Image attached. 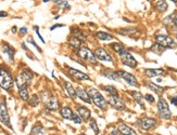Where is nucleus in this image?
I'll return each mask as SVG.
<instances>
[{"label": "nucleus", "instance_id": "obj_31", "mask_svg": "<svg viewBox=\"0 0 177 135\" xmlns=\"http://www.w3.org/2000/svg\"><path fill=\"white\" fill-rule=\"evenodd\" d=\"M119 33L124 36H133L134 34L137 33V29L136 28H123V29H119Z\"/></svg>", "mask_w": 177, "mask_h": 135}, {"label": "nucleus", "instance_id": "obj_1", "mask_svg": "<svg viewBox=\"0 0 177 135\" xmlns=\"http://www.w3.org/2000/svg\"><path fill=\"white\" fill-rule=\"evenodd\" d=\"M88 94H89L90 101H92V103H94L98 108H100V109H102V110L107 109L109 103H108V101L104 98V96L102 95L97 89L90 88L89 90H88Z\"/></svg>", "mask_w": 177, "mask_h": 135}, {"label": "nucleus", "instance_id": "obj_35", "mask_svg": "<svg viewBox=\"0 0 177 135\" xmlns=\"http://www.w3.org/2000/svg\"><path fill=\"white\" fill-rule=\"evenodd\" d=\"M89 125H90V129L94 131L95 134L99 133V127H98V124H97V122H96L95 119H90L89 120Z\"/></svg>", "mask_w": 177, "mask_h": 135}, {"label": "nucleus", "instance_id": "obj_4", "mask_svg": "<svg viewBox=\"0 0 177 135\" xmlns=\"http://www.w3.org/2000/svg\"><path fill=\"white\" fill-rule=\"evenodd\" d=\"M158 112H159V116L163 119H171L172 117V112L169 108V105H167L166 101L164 98H160L158 101Z\"/></svg>", "mask_w": 177, "mask_h": 135}, {"label": "nucleus", "instance_id": "obj_9", "mask_svg": "<svg viewBox=\"0 0 177 135\" xmlns=\"http://www.w3.org/2000/svg\"><path fill=\"white\" fill-rule=\"evenodd\" d=\"M118 75L119 76V78L123 79V80L125 81V82H127L130 86H139L137 79H136V77L134 76L133 74L127 73V71H125V70H118Z\"/></svg>", "mask_w": 177, "mask_h": 135}, {"label": "nucleus", "instance_id": "obj_22", "mask_svg": "<svg viewBox=\"0 0 177 135\" xmlns=\"http://www.w3.org/2000/svg\"><path fill=\"white\" fill-rule=\"evenodd\" d=\"M154 8L157 9V11H159L160 13H163L167 10V3L165 0H154Z\"/></svg>", "mask_w": 177, "mask_h": 135}, {"label": "nucleus", "instance_id": "obj_48", "mask_svg": "<svg viewBox=\"0 0 177 135\" xmlns=\"http://www.w3.org/2000/svg\"><path fill=\"white\" fill-rule=\"evenodd\" d=\"M22 48H23L24 50H25V51H27V48L25 47V43H22Z\"/></svg>", "mask_w": 177, "mask_h": 135}, {"label": "nucleus", "instance_id": "obj_51", "mask_svg": "<svg viewBox=\"0 0 177 135\" xmlns=\"http://www.w3.org/2000/svg\"><path fill=\"white\" fill-rule=\"evenodd\" d=\"M82 135H86V134H82Z\"/></svg>", "mask_w": 177, "mask_h": 135}, {"label": "nucleus", "instance_id": "obj_19", "mask_svg": "<svg viewBox=\"0 0 177 135\" xmlns=\"http://www.w3.org/2000/svg\"><path fill=\"white\" fill-rule=\"evenodd\" d=\"M19 76H20L21 78H22L26 83H27V86H28V84H30V82H32L33 77H34V76H33V73H32V71H30V69H27V68L23 69V70L21 71V74L19 75Z\"/></svg>", "mask_w": 177, "mask_h": 135}, {"label": "nucleus", "instance_id": "obj_46", "mask_svg": "<svg viewBox=\"0 0 177 135\" xmlns=\"http://www.w3.org/2000/svg\"><path fill=\"white\" fill-rule=\"evenodd\" d=\"M109 135H119V131L118 130H112Z\"/></svg>", "mask_w": 177, "mask_h": 135}, {"label": "nucleus", "instance_id": "obj_10", "mask_svg": "<svg viewBox=\"0 0 177 135\" xmlns=\"http://www.w3.org/2000/svg\"><path fill=\"white\" fill-rule=\"evenodd\" d=\"M108 103L113 108H115L116 110H119V112H122V110H124L126 108V105H125V103H124V101L122 100L119 95H116V96L110 95Z\"/></svg>", "mask_w": 177, "mask_h": 135}, {"label": "nucleus", "instance_id": "obj_17", "mask_svg": "<svg viewBox=\"0 0 177 135\" xmlns=\"http://www.w3.org/2000/svg\"><path fill=\"white\" fill-rule=\"evenodd\" d=\"M76 94H77V97H80L83 102L87 103V104H90V103H91L90 97H89V94H88V92H86L83 88H80H80L76 89Z\"/></svg>", "mask_w": 177, "mask_h": 135}, {"label": "nucleus", "instance_id": "obj_38", "mask_svg": "<svg viewBox=\"0 0 177 135\" xmlns=\"http://www.w3.org/2000/svg\"><path fill=\"white\" fill-rule=\"evenodd\" d=\"M58 8H69V3L63 0H60L58 2Z\"/></svg>", "mask_w": 177, "mask_h": 135}, {"label": "nucleus", "instance_id": "obj_47", "mask_svg": "<svg viewBox=\"0 0 177 135\" xmlns=\"http://www.w3.org/2000/svg\"><path fill=\"white\" fill-rule=\"evenodd\" d=\"M12 33H13V34H15L16 33V30H18V28H16V26H14V27H12Z\"/></svg>", "mask_w": 177, "mask_h": 135}, {"label": "nucleus", "instance_id": "obj_6", "mask_svg": "<svg viewBox=\"0 0 177 135\" xmlns=\"http://www.w3.org/2000/svg\"><path fill=\"white\" fill-rule=\"evenodd\" d=\"M119 59H121V62L123 63L124 65L130 67V68H136L138 65V63L135 60V57H134L130 52L126 51V50L119 54Z\"/></svg>", "mask_w": 177, "mask_h": 135}, {"label": "nucleus", "instance_id": "obj_43", "mask_svg": "<svg viewBox=\"0 0 177 135\" xmlns=\"http://www.w3.org/2000/svg\"><path fill=\"white\" fill-rule=\"evenodd\" d=\"M8 16V13L6 11H0V18H7Z\"/></svg>", "mask_w": 177, "mask_h": 135}, {"label": "nucleus", "instance_id": "obj_44", "mask_svg": "<svg viewBox=\"0 0 177 135\" xmlns=\"http://www.w3.org/2000/svg\"><path fill=\"white\" fill-rule=\"evenodd\" d=\"M59 27H63V25H60V24H57V25H53L51 28H50V30H54L56 28H59Z\"/></svg>", "mask_w": 177, "mask_h": 135}, {"label": "nucleus", "instance_id": "obj_28", "mask_svg": "<svg viewBox=\"0 0 177 135\" xmlns=\"http://www.w3.org/2000/svg\"><path fill=\"white\" fill-rule=\"evenodd\" d=\"M147 86H149L150 90H152L153 92L158 93V94H162V93L164 92V89L162 88V86H158V84H155V83H153V82H148Z\"/></svg>", "mask_w": 177, "mask_h": 135}, {"label": "nucleus", "instance_id": "obj_37", "mask_svg": "<svg viewBox=\"0 0 177 135\" xmlns=\"http://www.w3.org/2000/svg\"><path fill=\"white\" fill-rule=\"evenodd\" d=\"M27 42H28V43H30V44H33V45H34V47H35L36 49H37V50H38V51H39V52H41V49H40V48L38 47L37 44H36V42L34 41V39H33L32 37H30V38H28V39H27Z\"/></svg>", "mask_w": 177, "mask_h": 135}, {"label": "nucleus", "instance_id": "obj_7", "mask_svg": "<svg viewBox=\"0 0 177 135\" xmlns=\"http://www.w3.org/2000/svg\"><path fill=\"white\" fill-rule=\"evenodd\" d=\"M138 127H140L143 131H149V130L153 129L157 124V120L154 118H149V117H145L141 118L137 121Z\"/></svg>", "mask_w": 177, "mask_h": 135}, {"label": "nucleus", "instance_id": "obj_41", "mask_svg": "<svg viewBox=\"0 0 177 135\" xmlns=\"http://www.w3.org/2000/svg\"><path fill=\"white\" fill-rule=\"evenodd\" d=\"M171 103H172L173 105L177 106V95L173 96V97H171Z\"/></svg>", "mask_w": 177, "mask_h": 135}, {"label": "nucleus", "instance_id": "obj_14", "mask_svg": "<svg viewBox=\"0 0 177 135\" xmlns=\"http://www.w3.org/2000/svg\"><path fill=\"white\" fill-rule=\"evenodd\" d=\"M77 114L80 116L83 121H88V120H90V117H91V112L87 107H84V106L77 107Z\"/></svg>", "mask_w": 177, "mask_h": 135}, {"label": "nucleus", "instance_id": "obj_25", "mask_svg": "<svg viewBox=\"0 0 177 135\" xmlns=\"http://www.w3.org/2000/svg\"><path fill=\"white\" fill-rule=\"evenodd\" d=\"M131 96L134 97V100L138 103L141 107H145V97L142 96V94L140 92H137V91H131L130 92Z\"/></svg>", "mask_w": 177, "mask_h": 135}, {"label": "nucleus", "instance_id": "obj_5", "mask_svg": "<svg viewBox=\"0 0 177 135\" xmlns=\"http://www.w3.org/2000/svg\"><path fill=\"white\" fill-rule=\"evenodd\" d=\"M155 41H157V44L161 45L162 48H175L176 47L175 40L166 35L155 36Z\"/></svg>", "mask_w": 177, "mask_h": 135}, {"label": "nucleus", "instance_id": "obj_13", "mask_svg": "<svg viewBox=\"0 0 177 135\" xmlns=\"http://www.w3.org/2000/svg\"><path fill=\"white\" fill-rule=\"evenodd\" d=\"M116 130H118L119 133L122 135H137L135 130H133L130 125H127L125 123H119L116 125Z\"/></svg>", "mask_w": 177, "mask_h": 135}, {"label": "nucleus", "instance_id": "obj_49", "mask_svg": "<svg viewBox=\"0 0 177 135\" xmlns=\"http://www.w3.org/2000/svg\"><path fill=\"white\" fill-rule=\"evenodd\" d=\"M48 1H50V0H44V2H48Z\"/></svg>", "mask_w": 177, "mask_h": 135}, {"label": "nucleus", "instance_id": "obj_34", "mask_svg": "<svg viewBox=\"0 0 177 135\" xmlns=\"http://www.w3.org/2000/svg\"><path fill=\"white\" fill-rule=\"evenodd\" d=\"M72 33H73V36H75V37H77L78 39H80L83 41H85L86 39H87V35H86V34H84L82 30H74V31H72Z\"/></svg>", "mask_w": 177, "mask_h": 135}, {"label": "nucleus", "instance_id": "obj_3", "mask_svg": "<svg viewBox=\"0 0 177 135\" xmlns=\"http://www.w3.org/2000/svg\"><path fill=\"white\" fill-rule=\"evenodd\" d=\"M78 56L85 62H88L90 64H97V57H96L95 52H92L90 49H88L87 47H82L77 52Z\"/></svg>", "mask_w": 177, "mask_h": 135}, {"label": "nucleus", "instance_id": "obj_18", "mask_svg": "<svg viewBox=\"0 0 177 135\" xmlns=\"http://www.w3.org/2000/svg\"><path fill=\"white\" fill-rule=\"evenodd\" d=\"M63 86H64V89H65L66 93H68V95L70 96L72 100H75V98L77 97V94H76V90L74 89V86H72V83H70L69 81H64Z\"/></svg>", "mask_w": 177, "mask_h": 135}, {"label": "nucleus", "instance_id": "obj_50", "mask_svg": "<svg viewBox=\"0 0 177 135\" xmlns=\"http://www.w3.org/2000/svg\"><path fill=\"white\" fill-rule=\"evenodd\" d=\"M171 1H173V2H177V0H171Z\"/></svg>", "mask_w": 177, "mask_h": 135}, {"label": "nucleus", "instance_id": "obj_45", "mask_svg": "<svg viewBox=\"0 0 177 135\" xmlns=\"http://www.w3.org/2000/svg\"><path fill=\"white\" fill-rule=\"evenodd\" d=\"M20 33L22 34V35H25V34L27 33V28H26V27H22L20 29Z\"/></svg>", "mask_w": 177, "mask_h": 135}, {"label": "nucleus", "instance_id": "obj_30", "mask_svg": "<svg viewBox=\"0 0 177 135\" xmlns=\"http://www.w3.org/2000/svg\"><path fill=\"white\" fill-rule=\"evenodd\" d=\"M44 132H45V130L41 125H35V127H33V129L30 130V135H42Z\"/></svg>", "mask_w": 177, "mask_h": 135}, {"label": "nucleus", "instance_id": "obj_26", "mask_svg": "<svg viewBox=\"0 0 177 135\" xmlns=\"http://www.w3.org/2000/svg\"><path fill=\"white\" fill-rule=\"evenodd\" d=\"M60 114H61L62 117H63L64 119H66V120H72V119H73V116H74V112H72V109L70 107L61 108V110H60Z\"/></svg>", "mask_w": 177, "mask_h": 135}, {"label": "nucleus", "instance_id": "obj_36", "mask_svg": "<svg viewBox=\"0 0 177 135\" xmlns=\"http://www.w3.org/2000/svg\"><path fill=\"white\" fill-rule=\"evenodd\" d=\"M72 121L74 122L75 124H80L83 122V119L80 118V116L78 114H74L73 116V119H72Z\"/></svg>", "mask_w": 177, "mask_h": 135}, {"label": "nucleus", "instance_id": "obj_27", "mask_svg": "<svg viewBox=\"0 0 177 135\" xmlns=\"http://www.w3.org/2000/svg\"><path fill=\"white\" fill-rule=\"evenodd\" d=\"M110 48H111V49L113 50V51L115 52V53H118L119 55L121 54L122 52L125 51V48H124L123 45H122L121 43H119V42L111 43V44H110Z\"/></svg>", "mask_w": 177, "mask_h": 135}, {"label": "nucleus", "instance_id": "obj_32", "mask_svg": "<svg viewBox=\"0 0 177 135\" xmlns=\"http://www.w3.org/2000/svg\"><path fill=\"white\" fill-rule=\"evenodd\" d=\"M19 95H20V97L22 98L23 101H28V98H30V93H28L27 88L20 89V90H19Z\"/></svg>", "mask_w": 177, "mask_h": 135}, {"label": "nucleus", "instance_id": "obj_2", "mask_svg": "<svg viewBox=\"0 0 177 135\" xmlns=\"http://www.w3.org/2000/svg\"><path fill=\"white\" fill-rule=\"evenodd\" d=\"M13 86L14 80L12 78L10 71L0 67V88H2L6 91H9L13 88Z\"/></svg>", "mask_w": 177, "mask_h": 135}, {"label": "nucleus", "instance_id": "obj_33", "mask_svg": "<svg viewBox=\"0 0 177 135\" xmlns=\"http://www.w3.org/2000/svg\"><path fill=\"white\" fill-rule=\"evenodd\" d=\"M39 97H38L37 94H33L32 96L30 97V105L32 106V107H36L38 104H39Z\"/></svg>", "mask_w": 177, "mask_h": 135}, {"label": "nucleus", "instance_id": "obj_29", "mask_svg": "<svg viewBox=\"0 0 177 135\" xmlns=\"http://www.w3.org/2000/svg\"><path fill=\"white\" fill-rule=\"evenodd\" d=\"M103 90L106 91V92L109 94V95H113V96H116V95H119V91H118V89L115 88V86H103Z\"/></svg>", "mask_w": 177, "mask_h": 135}, {"label": "nucleus", "instance_id": "obj_39", "mask_svg": "<svg viewBox=\"0 0 177 135\" xmlns=\"http://www.w3.org/2000/svg\"><path fill=\"white\" fill-rule=\"evenodd\" d=\"M34 29L36 30V34H37V36H38V37H39V39L41 40V42H42V43H45L44 38H42V37H41V35H40V34H39V27H38V26H34Z\"/></svg>", "mask_w": 177, "mask_h": 135}, {"label": "nucleus", "instance_id": "obj_12", "mask_svg": "<svg viewBox=\"0 0 177 135\" xmlns=\"http://www.w3.org/2000/svg\"><path fill=\"white\" fill-rule=\"evenodd\" d=\"M95 54H96V57H97L98 60H100V61H103V62H112L113 61L112 56L103 49V48H97L96 51H95Z\"/></svg>", "mask_w": 177, "mask_h": 135}, {"label": "nucleus", "instance_id": "obj_20", "mask_svg": "<svg viewBox=\"0 0 177 135\" xmlns=\"http://www.w3.org/2000/svg\"><path fill=\"white\" fill-rule=\"evenodd\" d=\"M102 76H104L106 78L110 79V80H114V81H119V76L118 75V71H113V70H110V69H106L101 73Z\"/></svg>", "mask_w": 177, "mask_h": 135}, {"label": "nucleus", "instance_id": "obj_40", "mask_svg": "<svg viewBox=\"0 0 177 135\" xmlns=\"http://www.w3.org/2000/svg\"><path fill=\"white\" fill-rule=\"evenodd\" d=\"M145 98H146V100H147V101H149L150 103H153L154 101H155V100H154V97L151 95V94H146V95H145Z\"/></svg>", "mask_w": 177, "mask_h": 135}, {"label": "nucleus", "instance_id": "obj_11", "mask_svg": "<svg viewBox=\"0 0 177 135\" xmlns=\"http://www.w3.org/2000/svg\"><path fill=\"white\" fill-rule=\"evenodd\" d=\"M69 74H70V76L72 78L75 79V80H78V81L90 80V77L88 76L87 74L77 70V69H75V68H69Z\"/></svg>", "mask_w": 177, "mask_h": 135}, {"label": "nucleus", "instance_id": "obj_21", "mask_svg": "<svg viewBox=\"0 0 177 135\" xmlns=\"http://www.w3.org/2000/svg\"><path fill=\"white\" fill-rule=\"evenodd\" d=\"M95 36L98 40H101V41H111V40H114L113 36L106 33V31H97Z\"/></svg>", "mask_w": 177, "mask_h": 135}, {"label": "nucleus", "instance_id": "obj_23", "mask_svg": "<svg viewBox=\"0 0 177 135\" xmlns=\"http://www.w3.org/2000/svg\"><path fill=\"white\" fill-rule=\"evenodd\" d=\"M69 44H70L73 49L80 50V48H82V40L78 39L75 36H71V37L69 38Z\"/></svg>", "mask_w": 177, "mask_h": 135}, {"label": "nucleus", "instance_id": "obj_16", "mask_svg": "<svg viewBox=\"0 0 177 135\" xmlns=\"http://www.w3.org/2000/svg\"><path fill=\"white\" fill-rule=\"evenodd\" d=\"M46 105H47L48 109L52 110V112H54V110H58L59 107H60V103H59L58 98L54 97V96H51V97H50L49 100L47 101Z\"/></svg>", "mask_w": 177, "mask_h": 135}, {"label": "nucleus", "instance_id": "obj_24", "mask_svg": "<svg viewBox=\"0 0 177 135\" xmlns=\"http://www.w3.org/2000/svg\"><path fill=\"white\" fill-rule=\"evenodd\" d=\"M146 75H147L148 77H150V78H152V77H158V76H162V75L165 74V71H164V69H161V68H158V69H146L145 70Z\"/></svg>", "mask_w": 177, "mask_h": 135}, {"label": "nucleus", "instance_id": "obj_15", "mask_svg": "<svg viewBox=\"0 0 177 135\" xmlns=\"http://www.w3.org/2000/svg\"><path fill=\"white\" fill-rule=\"evenodd\" d=\"M2 53L6 54L8 56V60L10 62H13V57H14V49L9 45L8 43H2V47H1Z\"/></svg>", "mask_w": 177, "mask_h": 135}, {"label": "nucleus", "instance_id": "obj_42", "mask_svg": "<svg viewBox=\"0 0 177 135\" xmlns=\"http://www.w3.org/2000/svg\"><path fill=\"white\" fill-rule=\"evenodd\" d=\"M173 25L177 28V13L173 16Z\"/></svg>", "mask_w": 177, "mask_h": 135}, {"label": "nucleus", "instance_id": "obj_8", "mask_svg": "<svg viewBox=\"0 0 177 135\" xmlns=\"http://www.w3.org/2000/svg\"><path fill=\"white\" fill-rule=\"evenodd\" d=\"M0 122L6 127H12L10 122V115H9L8 108H7V105L4 102L0 103Z\"/></svg>", "mask_w": 177, "mask_h": 135}]
</instances>
